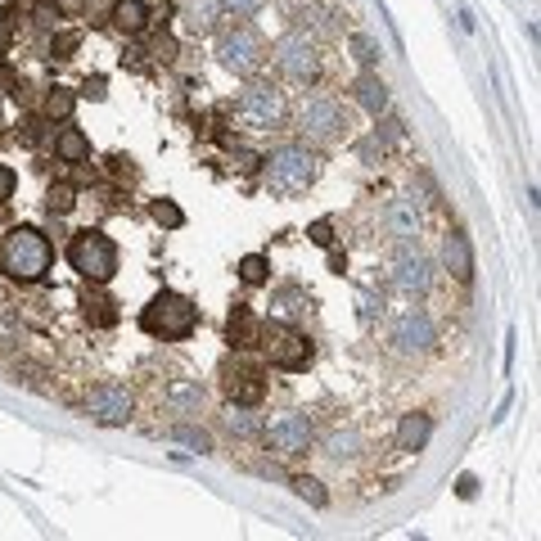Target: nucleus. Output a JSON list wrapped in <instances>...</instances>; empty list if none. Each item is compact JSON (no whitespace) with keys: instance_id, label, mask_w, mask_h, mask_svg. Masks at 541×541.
<instances>
[{"instance_id":"nucleus-1","label":"nucleus","mask_w":541,"mask_h":541,"mask_svg":"<svg viewBox=\"0 0 541 541\" xmlns=\"http://www.w3.org/2000/svg\"><path fill=\"white\" fill-rule=\"evenodd\" d=\"M54 267V249L36 226H14L0 235V270L18 284H36L45 280V270Z\"/></svg>"},{"instance_id":"nucleus-2","label":"nucleus","mask_w":541,"mask_h":541,"mask_svg":"<svg viewBox=\"0 0 541 541\" xmlns=\"http://www.w3.org/2000/svg\"><path fill=\"white\" fill-rule=\"evenodd\" d=\"M320 176V158L307 149V144H284L267 158V190L280 199H293V194H307Z\"/></svg>"},{"instance_id":"nucleus-3","label":"nucleus","mask_w":541,"mask_h":541,"mask_svg":"<svg viewBox=\"0 0 541 541\" xmlns=\"http://www.w3.org/2000/svg\"><path fill=\"white\" fill-rule=\"evenodd\" d=\"M194 325H199V307L185 293H172V289L153 293V302L140 311V330L153 334V339H190Z\"/></svg>"},{"instance_id":"nucleus-4","label":"nucleus","mask_w":541,"mask_h":541,"mask_svg":"<svg viewBox=\"0 0 541 541\" xmlns=\"http://www.w3.org/2000/svg\"><path fill=\"white\" fill-rule=\"evenodd\" d=\"M68 262L73 270L82 275V280H91V284H109L113 275H118V244L104 235V231H77L73 235V244H68Z\"/></svg>"},{"instance_id":"nucleus-5","label":"nucleus","mask_w":541,"mask_h":541,"mask_svg":"<svg viewBox=\"0 0 541 541\" xmlns=\"http://www.w3.org/2000/svg\"><path fill=\"white\" fill-rule=\"evenodd\" d=\"M258 348L267 352V361L275 370H307L311 366V339H302L284 320H270L258 330Z\"/></svg>"},{"instance_id":"nucleus-6","label":"nucleus","mask_w":541,"mask_h":541,"mask_svg":"<svg viewBox=\"0 0 541 541\" xmlns=\"http://www.w3.org/2000/svg\"><path fill=\"white\" fill-rule=\"evenodd\" d=\"M262 59H267V45H262V36H258L253 27H226V32L217 36V64H221L226 73L253 77V73L262 68Z\"/></svg>"},{"instance_id":"nucleus-7","label":"nucleus","mask_w":541,"mask_h":541,"mask_svg":"<svg viewBox=\"0 0 541 541\" xmlns=\"http://www.w3.org/2000/svg\"><path fill=\"white\" fill-rule=\"evenodd\" d=\"M235 118H240V127H249V132H275V127H284L289 109H284V95H280L275 86L253 82V86L240 95Z\"/></svg>"},{"instance_id":"nucleus-8","label":"nucleus","mask_w":541,"mask_h":541,"mask_svg":"<svg viewBox=\"0 0 541 541\" xmlns=\"http://www.w3.org/2000/svg\"><path fill=\"white\" fill-rule=\"evenodd\" d=\"M275 68L289 77V82H316L320 77V50H316V41L307 36V32H284L280 41H275Z\"/></svg>"},{"instance_id":"nucleus-9","label":"nucleus","mask_w":541,"mask_h":541,"mask_svg":"<svg viewBox=\"0 0 541 541\" xmlns=\"http://www.w3.org/2000/svg\"><path fill=\"white\" fill-rule=\"evenodd\" d=\"M343 127H348V113H343L339 100H330V95H307V100L298 104V132L307 135V140H334Z\"/></svg>"},{"instance_id":"nucleus-10","label":"nucleus","mask_w":541,"mask_h":541,"mask_svg":"<svg viewBox=\"0 0 541 541\" xmlns=\"http://www.w3.org/2000/svg\"><path fill=\"white\" fill-rule=\"evenodd\" d=\"M267 442L275 456H302L307 447H311V438H316V428H311V419L302 415V410H284V415H275L267 428Z\"/></svg>"},{"instance_id":"nucleus-11","label":"nucleus","mask_w":541,"mask_h":541,"mask_svg":"<svg viewBox=\"0 0 541 541\" xmlns=\"http://www.w3.org/2000/svg\"><path fill=\"white\" fill-rule=\"evenodd\" d=\"M86 415H91L95 424H104V428H123V424H132L135 402L123 384H100V389H91V398H86Z\"/></svg>"},{"instance_id":"nucleus-12","label":"nucleus","mask_w":541,"mask_h":541,"mask_svg":"<svg viewBox=\"0 0 541 541\" xmlns=\"http://www.w3.org/2000/svg\"><path fill=\"white\" fill-rule=\"evenodd\" d=\"M433 343H438V330H433V320L424 311L410 307L393 320V348L402 357H424V352H433Z\"/></svg>"},{"instance_id":"nucleus-13","label":"nucleus","mask_w":541,"mask_h":541,"mask_svg":"<svg viewBox=\"0 0 541 541\" xmlns=\"http://www.w3.org/2000/svg\"><path fill=\"white\" fill-rule=\"evenodd\" d=\"M393 289H398L402 298H424V293L433 289V262H428L419 249L406 244L402 253H398V262H393Z\"/></svg>"},{"instance_id":"nucleus-14","label":"nucleus","mask_w":541,"mask_h":541,"mask_svg":"<svg viewBox=\"0 0 541 541\" xmlns=\"http://www.w3.org/2000/svg\"><path fill=\"white\" fill-rule=\"evenodd\" d=\"M307 311H311V293H307L302 284H280V289L270 293V320L298 325Z\"/></svg>"},{"instance_id":"nucleus-15","label":"nucleus","mask_w":541,"mask_h":541,"mask_svg":"<svg viewBox=\"0 0 541 541\" xmlns=\"http://www.w3.org/2000/svg\"><path fill=\"white\" fill-rule=\"evenodd\" d=\"M384 226H389V235L398 244H415L419 240V208L410 199H393L389 212H384Z\"/></svg>"},{"instance_id":"nucleus-16","label":"nucleus","mask_w":541,"mask_h":541,"mask_svg":"<svg viewBox=\"0 0 541 541\" xmlns=\"http://www.w3.org/2000/svg\"><path fill=\"white\" fill-rule=\"evenodd\" d=\"M442 267L451 270L460 284L474 280V249H469V240H465L460 231H451V235L442 240Z\"/></svg>"},{"instance_id":"nucleus-17","label":"nucleus","mask_w":541,"mask_h":541,"mask_svg":"<svg viewBox=\"0 0 541 541\" xmlns=\"http://www.w3.org/2000/svg\"><path fill=\"white\" fill-rule=\"evenodd\" d=\"M226 398L235 406H258L267 398V384L258 370H235V375H226Z\"/></svg>"},{"instance_id":"nucleus-18","label":"nucleus","mask_w":541,"mask_h":541,"mask_svg":"<svg viewBox=\"0 0 541 541\" xmlns=\"http://www.w3.org/2000/svg\"><path fill=\"white\" fill-rule=\"evenodd\" d=\"M258 316L240 302V307H231V316H226V339H231V348H258Z\"/></svg>"},{"instance_id":"nucleus-19","label":"nucleus","mask_w":541,"mask_h":541,"mask_svg":"<svg viewBox=\"0 0 541 541\" xmlns=\"http://www.w3.org/2000/svg\"><path fill=\"white\" fill-rule=\"evenodd\" d=\"M428 438H433V419H428L424 410L402 415V424H398V447H402V451H424Z\"/></svg>"},{"instance_id":"nucleus-20","label":"nucleus","mask_w":541,"mask_h":541,"mask_svg":"<svg viewBox=\"0 0 541 541\" xmlns=\"http://www.w3.org/2000/svg\"><path fill=\"white\" fill-rule=\"evenodd\" d=\"M54 158L59 162H86L91 158V135L82 132V127H64V132L54 135Z\"/></svg>"},{"instance_id":"nucleus-21","label":"nucleus","mask_w":541,"mask_h":541,"mask_svg":"<svg viewBox=\"0 0 541 541\" xmlns=\"http://www.w3.org/2000/svg\"><path fill=\"white\" fill-rule=\"evenodd\" d=\"M217 14H221V0H190L185 5V27L194 36H208L217 27Z\"/></svg>"},{"instance_id":"nucleus-22","label":"nucleus","mask_w":541,"mask_h":541,"mask_svg":"<svg viewBox=\"0 0 541 541\" xmlns=\"http://www.w3.org/2000/svg\"><path fill=\"white\" fill-rule=\"evenodd\" d=\"M113 27H118V32H127V36H140V32L149 27L144 5H140V0H118V5H113Z\"/></svg>"},{"instance_id":"nucleus-23","label":"nucleus","mask_w":541,"mask_h":541,"mask_svg":"<svg viewBox=\"0 0 541 541\" xmlns=\"http://www.w3.org/2000/svg\"><path fill=\"white\" fill-rule=\"evenodd\" d=\"M352 91H357V100H361V109H366L370 118H379V113L389 109V91H384V82H379V77H370V73H366Z\"/></svg>"},{"instance_id":"nucleus-24","label":"nucleus","mask_w":541,"mask_h":541,"mask_svg":"<svg viewBox=\"0 0 541 541\" xmlns=\"http://www.w3.org/2000/svg\"><path fill=\"white\" fill-rule=\"evenodd\" d=\"M82 311H86V320H95V325H118V302L104 298V293H86V298H82Z\"/></svg>"},{"instance_id":"nucleus-25","label":"nucleus","mask_w":541,"mask_h":541,"mask_svg":"<svg viewBox=\"0 0 541 541\" xmlns=\"http://www.w3.org/2000/svg\"><path fill=\"white\" fill-rule=\"evenodd\" d=\"M199 402H203V393H199V384H190V379H181V384H172V389H167V406H172L176 415L199 410Z\"/></svg>"},{"instance_id":"nucleus-26","label":"nucleus","mask_w":541,"mask_h":541,"mask_svg":"<svg viewBox=\"0 0 541 541\" xmlns=\"http://www.w3.org/2000/svg\"><path fill=\"white\" fill-rule=\"evenodd\" d=\"M226 428H231L235 438H258V433H262V419L253 415V406H231Z\"/></svg>"},{"instance_id":"nucleus-27","label":"nucleus","mask_w":541,"mask_h":541,"mask_svg":"<svg viewBox=\"0 0 541 541\" xmlns=\"http://www.w3.org/2000/svg\"><path fill=\"white\" fill-rule=\"evenodd\" d=\"M361 451V438L352 433V428H334L330 438H325V456H334V460H352Z\"/></svg>"},{"instance_id":"nucleus-28","label":"nucleus","mask_w":541,"mask_h":541,"mask_svg":"<svg viewBox=\"0 0 541 541\" xmlns=\"http://www.w3.org/2000/svg\"><path fill=\"white\" fill-rule=\"evenodd\" d=\"M45 208H50V217H68V212L77 208V190L64 185V181L50 185V190H45Z\"/></svg>"},{"instance_id":"nucleus-29","label":"nucleus","mask_w":541,"mask_h":541,"mask_svg":"<svg viewBox=\"0 0 541 541\" xmlns=\"http://www.w3.org/2000/svg\"><path fill=\"white\" fill-rule=\"evenodd\" d=\"M240 280H244L249 289L267 284V280H270V258H262V253H249V258L240 262Z\"/></svg>"},{"instance_id":"nucleus-30","label":"nucleus","mask_w":541,"mask_h":541,"mask_svg":"<svg viewBox=\"0 0 541 541\" xmlns=\"http://www.w3.org/2000/svg\"><path fill=\"white\" fill-rule=\"evenodd\" d=\"M73 104H77V95H73L68 86H50V95H45V118H68Z\"/></svg>"},{"instance_id":"nucleus-31","label":"nucleus","mask_w":541,"mask_h":541,"mask_svg":"<svg viewBox=\"0 0 541 541\" xmlns=\"http://www.w3.org/2000/svg\"><path fill=\"white\" fill-rule=\"evenodd\" d=\"M149 212H153V221H158V226H167V231H181V226H185V212H181L172 199H153V208H149Z\"/></svg>"},{"instance_id":"nucleus-32","label":"nucleus","mask_w":541,"mask_h":541,"mask_svg":"<svg viewBox=\"0 0 541 541\" xmlns=\"http://www.w3.org/2000/svg\"><path fill=\"white\" fill-rule=\"evenodd\" d=\"M172 438H176V442H185V447H194L199 456H203V451H212V438H208L203 428H194V424H176V428H172Z\"/></svg>"},{"instance_id":"nucleus-33","label":"nucleus","mask_w":541,"mask_h":541,"mask_svg":"<svg viewBox=\"0 0 541 541\" xmlns=\"http://www.w3.org/2000/svg\"><path fill=\"white\" fill-rule=\"evenodd\" d=\"M289 487H293L302 501H311V506H330V492H325L316 478H307V474H302V478H289Z\"/></svg>"},{"instance_id":"nucleus-34","label":"nucleus","mask_w":541,"mask_h":541,"mask_svg":"<svg viewBox=\"0 0 541 541\" xmlns=\"http://www.w3.org/2000/svg\"><path fill=\"white\" fill-rule=\"evenodd\" d=\"M77 45H82V32H54V41H50V59H73Z\"/></svg>"},{"instance_id":"nucleus-35","label":"nucleus","mask_w":541,"mask_h":541,"mask_svg":"<svg viewBox=\"0 0 541 541\" xmlns=\"http://www.w3.org/2000/svg\"><path fill=\"white\" fill-rule=\"evenodd\" d=\"M352 50H357V59H361L366 68H375V64H379V50H375V41H370V36H352Z\"/></svg>"},{"instance_id":"nucleus-36","label":"nucleus","mask_w":541,"mask_h":541,"mask_svg":"<svg viewBox=\"0 0 541 541\" xmlns=\"http://www.w3.org/2000/svg\"><path fill=\"white\" fill-rule=\"evenodd\" d=\"M104 95H109V82H104V77H100V73H95V77H86V82H82V100H95V104H100V100H104Z\"/></svg>"},{"instance_id":"nucleus-37","label":"nucleus","mask_w":541,"mask_h":541,"mask_svg":"<svg viewBox=\"0 0 541 541\" xmlns=\"http://www.w3.org/2000/svg\"><path fill=\"white\" fill-rule=\"evenodd\" d=\"M311 244H320V249H330L334 244V221H311Z\"/></svg>"},{"instance_id":"nucleus-38","label":"nucleus","mask_w":541,"mask_h":541,"mask_svg":"<svg viewBox=\"0 0 541 541\" xmlns=\"http://www.w3.org/2000/svg\"><path fill=\"white\" fill-rule=\"evenodd\" d=\"M357 302H361V320H366V325H370L375 316H384V298H375V293H361Z\"/></svg>"},{"instance_id":"nucleus-39","label":"nucleus","mask_w":541,"mask_h":541,"mask_svg":"<svg viewBox=\"0 0 541 541\" xmlns=\"http://www.w3.org/2000/svg\"><path fill=\"white\" fill-rule=\"evenodd\" d=\"M267 0H221V9H231L235 18H249V14H258Z\"/></svg>"},{"instance_id":"nucleus-40","label":"nucleus","mask_w":541,"mask_h":541,"mask_svg":"<svg viewBox=\"0 0 541 541\" xmlns=\"http://www.w3.org/2000/svg\"><path fill=\"white\" fill-rule=\"evenodd\" d=\"M144 14H149V23H167L176 9H172V0H149V5H144Z\"/></svg>"},{"instance_id":"nucleus-41","label":"nucleus","mask_w":541,"mask_h":541,"mask_svg":"<svg viewBox=\"0 0 541 541\" xmlns=\"http://www.w3.org/2000/svg\"><path fill=\"white\" fill-rule=\"evenodd\" d=\"M14 190H18V172L14 167H0V203H9Z\"/></svg>"},{"instance_id":"nucleus-42","label":"nucleus","mask_w":541,"mask_h":541,"mask_svg":"<svg viewBox=\"0 0 541 541\" xmlns=\"http://www.w3.org/2000/svg\"><path fill=\"white\" fill-rule=\"evenodd\" d=\"M59 14H64V9H59V5H50V0H41V5H36V23H41V27H54V23H59Z\"/></svg>"},{"instance_id":"nucleus-43","label":"nucleus","mask_w":541,"mask_h":541,"mask_svg":"<svg viewBox=\"0 0 541 541\" xmlns=\"http://www.w3.org/2000/svg\"><path fill=\"white\" fill-rule=\"evenodd\" d=\"M153 59L172 64V59H176V41H172V36H158V41H153Z\"/></svg>"},{"instance_id":"nucleus-44","label":"nucleus","mask_w":541,"mask_h":541,"mask_svg":"<svg viewBox=\"0 0 541 541\" xmlns=\"http://www.w3.org/2000/svg\"><path fill=\"white\" fill-rule=\"evenodd\" d=\"M113 172H118V176H127V181H135V167H132V158H123V153L113 158Z\"/></svg>"},{"instance_id":"nucleus-45","label":"nucleus","mask_w":541,"mask_h":541,"mask_svg":"<svg viewBox=\"0 0 541 541\" xmlns=\"http://www.w3.org/2000/svg\"><path fill=\"white\" fill-rule=\"evenodd\" d=\"M59 9H64V14H82V9H86V0H59Z\"/></svg>"}]
</instances>
